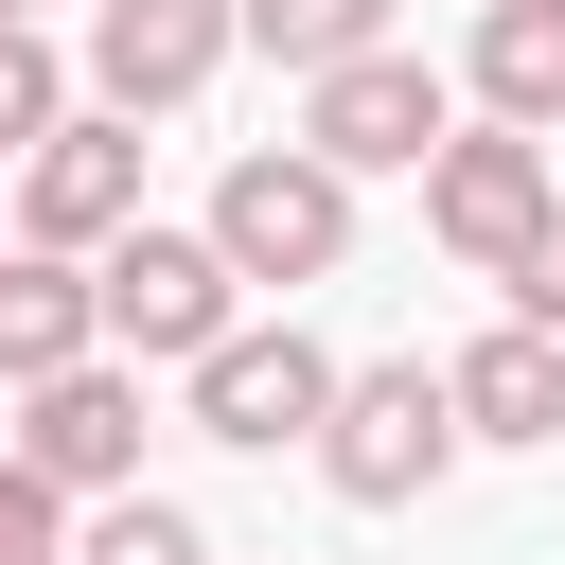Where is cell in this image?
<instances>
[{
	"label": "cell",
	"mask_w": 565,
	"mask_h": 565,
	"mask_svg": "<svg viewBox=\"0 0 565 565\" xmlns=\"http://www.w3.org/2000/svg\"><path fill=\"white\" fill-rule=\"evenodd\" d=\"M353 512H424L477 441H459V406H441V353H371V371H335V406H318V441H300Z\"/></svg>",
	"instance_id": "1"
},
{
	"label": "cell",
	"mask_w": 565,
	"mask_h": 565,
	"mask_svg": "<svg viewBox=\"0 0 565 565\" xmlns=\"http://www.w3.org/2000/svg\"><path fill=\"white\" fill-rule=\"evenodd\" d=\"M194 230H212V265H230V282H282V300H300V282H335V265H353V177H335V159H300V141H247V159L212 177V212H194Z\"/></svg>",
	"instance_id": "2"
},
{
	"label": "cell",
	"mask_w": 565,
	"mask_h": 565,
	"mask_svg": "<svg viewBox=\"0 0 565 565\" xmlns=\"http://www.w3.org/2000/svg\"><path fill=\"white\" fill-rule=\"evenodd\" d=\"M88 318H106V353H124V371H194V353L247 318V282L212 265V230H159V212H141V230H106V247H88Z\"/></svg>",
	"instance_id": "3"
},
{
	"label": "cell",
	"mask_w": 565,
	"mask_h": 565,
	"mask_svg": "<svg viewBox=\"0 0 565 565\" xmlns=\"http://www.w3.org/2000/svg\"><path fill=\"white\" fill-rule=\"evenodd\" d=\"M459 141V88L388 35V53H335V71H300V159H335V177H424Z\"/></svg>",
	"instance_id": "4"
},
{
	"label": "cell",
	"mask_w": 565,
	"mask_h": 565,
	"mask_svg": "<svg viewBox=\"0 0 565 565\" xmlns=\"http://www.w3.org/2000/svg\"><path fill=\"white\" fill-rule=\"evenodd\" d=\"M565 212V159L547 141H512V124H459L441 159H424V230H441V265L459 282H512V247Z\"/></svg>",
	"instance_id": "5"
},
{
	"label": "cell",
	"mask_w": 565,
	"mask_h": 565,
	"mask_svg": "<svg viewBox=\"0 0 565 565\" xmlns=\"http://www.w3.org/2000/svg\"><path fill=\"white\" fill-rule=\"evenodd\" d=\"M194 441H230V459H282V441H318V406H335V353L300 335V318H230L194 371Z\"/></svg>",
	"instance_id": "6"
},
{
	"label": "cell",
	"mask_w": 565,
	"mask_h": 565,
	"mask_svg": "<svg viewBox=\"0 0 565 565\" xmlns=\"http://www.w3.org/2000/svg\"><path fill=\"white\" fill-rule=\"evenodd\" d=\"M18 247H53V265H88L106 230H141V124H106V106H71L35 159H18V212H0Z\"/></svg>",
	"instance_id": "7"
},
{
	"label": "cell",
	"mask_w": 565,
	"mask_h": 565,
	"mask_svg": "<svg viewBox=\"0 0 565 565\" xmlns=\"http://www.w3.org/2000/svg\"><path fill=\"white\" fill-rule=\"evenodd\" d=\"M230 53H247V35H230V0H88V106H106V124L194 106Z\"/></svg>",
	"instance_id": "8"
},
{
	"label": "cell",
	"mask_w": 565,
	"mask_h": 565,
	"mask_svg": "<svg viewBox=\"0 0 565 565\" xmlns=\"http://www.w3.org/2000/svg\"><path fill=\"white\" fill-rule=\"evenodd\" d=\"M0 459H35L71 512H88V494H141V371H124V353H88V371L18 388V441H0Z\"/></svg>",
	"instance_id": "9"
},
{
	"label": "cell",
	"mask_w": 565,
	"mask_h": 565,
	"mask_svg": "<svg viewBox=\"0 0 565 565\" xmlns=\"http://www.w3.org/2000/svg\"><path fill=\"white\" fill-rule=\"evenodd\" d=\"M441 406H459V441H565V335H530V318H494L477 353H441Z\"/></svg>",
	"instance_id": "10"
},
{
	"label": "cell",
	"mask_w": 565,
	"mask_h": 565,
	"mask_svg": "<svg viewBox=\"0 0 565 565\" xmlns=\"http://www.w3.org/2000/svg\"><path fill=\"white\" fill-rule=\"evenodd\" d=\"M459 88H477V124H512V141H565V0H477V35H459Z\"/></svg>",
	"instance_id": "11"
},
{
	"label": "cell",
	"mask_w": 565,
	"mask_h": 565,
	"mask_svg": "<svg viewBox=\"0 0 565 565\" xmlns=\"http://www.w3.org/2000/svg\"><path fill=\"white\" fill-rule=\"evenodd\" d=\"M106 353V318H88V265H53V247H0V388H53V371H88Z\"/></svg>",
	"instance_id": "12"
},
{
	"label": "cell",
	"mask_w": 565,
	"mask_h": 565,
	"mask_svg": "<svg viewBox=\"0 0 565 565\" xmlns=\"http://www.w3.org/2000/svg\"><path fill=\"white\" fill-rule=\"evenodd\" d=\"M230 35L282 71H335V53H388V0H230Z\"/></svg>",
	"instance_id": "13"
},
{
	"label": "cell",
	"mask_w": 565,
	"mask_h": 565,
	"mask_svg": "<svg viewBox=\"0 0 565 565\" xmlns=\"http://www.w3.org/2000/svg\"><path fill=\"white\" fill-rule=\"evenodd\" d=\"M71 565H212V530L177 494H88L71 512Z\"/></svg>",
	"instance_id": "14"
},
{
	"label": "cell",
	"mask_w": 565,
	"mask_h": 565,
	"mask_svg": "<svg viewBox=\"0 0 565 565\" xmlns=\"http://www.w3.org/2000/svg\"><path fill=\"white\" fill-rule=\"evenodd\" d=\"M53 124H71V53H53L35 18H0V159H35Z\"/></svg>",
	"instance_id": "15"
},
{
	"label": "cell",
	"mask_w": 565,
	"mask_h": 565,
	"mask_svg": "<svg viewBox=\"0 0 565 565\" xmlns=\"http://www.w3.org/2000/svg\"><path fill=\"white\" fill-rule=\"evenodd\" d=\"M0 565H71V494L35 459H0Z\"/></svg>",
	"instance_id": "16"
},
{
	"label": "cell",
	"mask_w": 565,
	"mask_h": 565,
	"mask_svg": "<svg viewBox=\"0 0 565 565\" xmlns=\"http://www.w3.org/2000/svg\"><path fill=\"white\" fill-rule=\"evenodd\" d=\"M494 300H512V318H530V335H565V212H547V230H530V247H512V282H494Z\"/></svg>",
	"instance_id": "17"
},
{
	"label": "cell",
	"mask_w": 565,
	"mask_h": 565,
	"mask_svg": "<svg viewBox=\"0 0 565 565\" xmlns=\"http://www.w3.org/2000/svg\"><path fill=\"white\" fill-rule=\"evenodd\" d=\"M0 18H35V0H0Z\"/></svg>",
	"instance_id": "18"
},
{
	"label": "cell",
	"mask_w": 565,
	"mask_h": 565,
	"mask_svg": "<svg viewBox=\"0 0 565 565\" xmlns=\"http://www.w3.org/2000/svg\"><path fill=\"white\" fill-rule=\"evenodd\" d=\"M0 247H18V230H0Z\"/></svg>",
	"instance_id": "19"
}]
</instances>
